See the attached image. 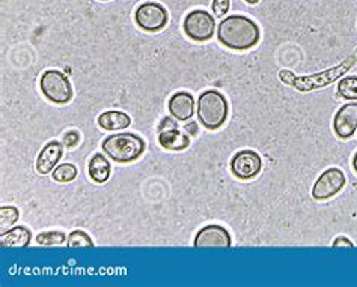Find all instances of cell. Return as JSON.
<instances>
[{
  "mask_svg": "<svg viewBox=\"0 0 357 287\" xmlns=\"http://www.w3.org/2000/svg\"><path fill=\"white\" fill-rule=\"evenodd\" d=\"M217 38L226 49L243 51L253 49L261 38L258 25L244 15H229L220 21L217 27Z\"/></svg>",
  "mask_w": 357,
  "mask_h": 287,
  "instance_id": "obj_1",
  "label": "cell"
},
{
  "mask_svg": "<svg viewBox=\"0 0 357 287\" xmlns=\"http://www.w3.org/2000/svg\"><path fill=\"white\" fill-rule=\"evenodd\" d=\"M353 169H354V172L357 173V152H356V155H354V158H353Z\"/></svg>",
  "mask_w": 357,
  "mask_h": 287,
  "instance_id": "obj_27",
  "label": "cell"
},
{
  "mask_svg": "<svg viewBox=\"0 0 357 287\" xmlns=\"http://www.w3.org/2000/svg\"><path fill=\"white\" fill-rule=\"evenodd\" d=\"M68 246L69 249H92L94 241L83 230H74L68 235Z\"/></svg>",
  "mask_w": 357,
  "mask_h": 287,
  "instance_id": "obj_20",
  "label": "cell"
},
{
  "mask_svg": "<svg viewBox=\"0 0 357 287\" xmlns=\"http://www.w3.org/2000/svg\"><path fill=\"white\" fill-rule=\"evenodd\" d=\"M229 113L228 101L219 91H205L197 98V119L210 131H216L225 125Z\"/></svg>",
  "mask_w": 357,
  "mask_h": 287,
  "instance_id": "obj_3",
  "label": "cell"
},
{
  "mask_svg": "<svg viewBox=\"0 0 357 287\" xmlns=\"http://www.w3.org/2000/svg\"><path fill=\"white\" fill-rule=\"evenodd\" d=\"M184 131L188 133L190 135H196L197 133H199V130H197V122H188V124H186Z\"/></svg>",
  "mask_w": 357,
  "mask_h": 287,
  "instance_id": "obj_26",
  "label": "cell"
},
{
  "mask_svg": "<svg viewBox=\"0 0 357 287\" xmlns=\"http://www.w3.org/2000/svg\"><path fill=\"white\" fill-rule=\"evenodd\" d=\"M78 174L77 167L74 164H61L58 165L56 169L52 172L53 181L61 182V183H67V182H73Z\"/></svg>",
  "mask_w": 357,
  "mask_h": 287,
  "instance_id": "obj_19",
  "label": "cell"
},
{
  "mask_svg": "<svg viewBox=\"0 0 357 287\" xmlns=\"http://www.w3.org/2000/svg\"><path fill=\"white\" fill-rule=\"evenodd\" d=\"M244 2H248L249 5H257L259 0H244Z\"/></svg>",
  "mask_w": 357,
  "mask_h": 287,
  "instance_id": "obj_28",
  "label": "cell"
},
{
  "mask_svg": "<svg viewBox=\"0 0 357 287\" xmlns=\"http://www.w3.org/2000/svg\"><path fill=\"white\" fill-rule=\"evenodd\" d=\"M89 176L95 183H105L112 173V165L102 154H95L89 161Z\"/></svg>",
  "mask_w": 357,
  "mask_h": 287,
  "instance_id": "obj_16",
  "label": "cell"
},
{
  "mask_svg": "<svg viewBox=\"0 0 357 287\" xmlns=\"http://www.w3.org/2000/svg\"><path fill=\"white\" fill-rule=\"evenodd\" d=\"M229 6H231V0H213L211 10L216 17H224L229 11Z\"/></svg>",
  "mask_w": 357,
  "mask_h": 287,
  "instance_id": "obj_22",
  "label": "cell"
},
{
  "mask_svg": "<svg viewBox=\"0 0 357 287\" xmlns=\"http://www.w3.org/2000/svg\"><path fill=\"white\" fill-rule=\"evenodd\" d=\"M158 143L166 150L180 152V150L188 148L190 137L184 130H180L178 126H171V128L158 131Z\"/></svg>",
  "mask_w": 357,
  "mask_h": 287,
  "instance_id": "obj_13",
  "label": "cell"
},
{
  "mask_svg": "<svg viewBox=\"0 0 357 287\" xmlns=\"http://www.w3.org/2000/svg\"><path fill=\"white\" fill-rule=\"evenodd\" d=\"M333 131L339 139L347 140L357 131V102H348L333 117Z\"/></svg>",
  "mask_w": 357,
  "mask_h": 287,
  "instance_id": "obj_10",
  "label": "cell"
},
{
  "mask_svg": "<svg viewBox=\"0 0 357 287\" xmlns=\"http://www.w3.org/2000/svg\"><path fill=\"white\" fill-rule=\"evenodd\" d=\"M30 241L32 233L25 226L12 227L0 236V245H2V249H26V246H29Z\"/></svg>",
  "mask_w": 357,
  "mask_h": 287,
  "instance_id": "obj_14",
  "label": "cell"
},
{
  "mask_svg": "<svg viewBox=\"0 0 357 287\" xmlns=\"http://www.w3.org/2000/svg\"><path fill=\"white\" fill-rule=\"evenodd\" d=\"M261 169H263V159L255 150H240L231 159V172L240 181H250L257 178L261 173Z\"/></svg>",
  "mask_w": 357,
  "mask_h": 287,
  "instance_id": "obj_8",
  "label": "cell"
},
{
  "mask_svg": "<svg viewBox=\"0 0 357 287\" xmlns=\"http://www.w3.org/2000/svg\"><path fill=\"white\" fill-rule=\"evenodd\" d=\"M78 141H80V134L77 131H68L65 135H63V145L67 148L77 146Z\"/></svg>",
  "mask_w": 357,
  "mask_h": 287,
  "instance_id": "obj_23",
  "label": "cell"
},
{
  "mask_svg": "<svg viewBox=\"0 0 357 287\" xmlns=\"http://www.w3.org/2000/svg\"><path fill=\"white\" fill-rule=\"evenodd\" d=\"M20 211L15 206H2L0 208V232L5 233L6 230L19 221Z\"/></svg>",
  "mask_w": 357,
  "mask_h": 287,
  "instance_id": "obj_18",
  "label": "cell"
},
{
  "mask_svg": "<svg viewBox=\"0 0 357 287\" xmlns=\"http://www.w3.org/2000/svg\"><path fill=\"white\" fill-rule=\"evenodd\" d=\"M184 27L186 35L196 43H205L214 36L216 32V21L214 17L204 10H195L188 12L184 19Z\"/></svg>",
  "mask_w": 357,
  "mask_h": 287,
  "instance_id": "obj_5",
  "label": "cell"
},
{
  "mask_svg": "<svg viewBox=\"0 0 357 287\" xmlns=\"http://www.w3.org/2000/svg\"><path fill=\"white\" fill-rule=\"evenodd\" d=\"M62 154H63V148L58 140L47 143L36 158V172L39 174L52 173L58 167Z\"/></svg>",
  "mask_w": 357,
  "mask_h": 287,
  "instance_id": "obj_11",
  "label": "cell"
},
{
  "mask_svg": "<svg viewBox=\"0 0 357 287\" xmlns=\"http://www.w3.org/2000/svg\"><path fill=\"white\" fill-rule=\"evenodd\" d=\"M332 246H333V249H345V246H347V249H354V244H353L350 238L338 236L335 241H333Z\"/></svg>",
  "mask_w": 357,
  "mask_h": 287,
  "instance_id": "obj_24",
  "label": "cell"
},
{
  "mask_svg": "<svg viewBox=\"0 0 357 287\" xmlns=\"http://www.w3.org/2000/svg\"><path fill=\"white\" fill-rule=\"evenodd\" d=\"M171 126H177V119L175 117H164L163 121L158 125V131L171 128Z\"/></svg>",
  "mask_w": 357,
  "mask_h": 287,
  "instance_id": "obj_25",
  "label": "cell"
},
{
  "mask_svg": "<svg viewBox=\"0 0 357 287\" xmlns=\"http://www.w3.org/2000/svg\"><path fill=\"white\" fill-rule=\"evenodd\" d=\"M35 241H36L38 245L53 246V245H62L63 242L67 241V236L63 232H59V230H53V232L39 233Z\"/></svg>",
  "mask_w": 357,
  "mask_h": 287,
  "instance_id": "obj_21",
  "label": "cell"
},
{
  "mask_svg": "<svg viewBox=\"0 0 357 287\" xmlns=\"http://www.w3.org/2000/svg\"><path fill=\"white\" fill-rule=\"evenodd\" d=\"M98 2H110V0H98Z\"/></svg>",
  "mask_w": 357,
  "mask_h": 287,
  "instance_id": "obj_29",
  "label": "cell"
},
{
  "mask_svg": "<svg viewBox=\"0 0 357 287\" xmlns=\"http://www.w3.org/2000/svg\"><path fill=\"white\" fill-rule=\"evenodd\" d=\"M338 95L344 100L357 101V77L348 76L338 83Z\"/></svg>",
  "mask_w": 357,
  "mask_h": 287,
  "instance_id": "obj_17",
  "label": "cell"
},
{
  "mask_svg": "<svg viewBox=\"0 0 357 287\" xmlns=\"http://www.w3.org/2000/svg\"><path fill=\"white\" fill-rule=\"evenodd\" d=\"M168 108L171 116L175 117L177 121H190L195 115V98L188 92H177L171 97Z\"/></svg>",
  "mask_w": 357,
  "mask_h": 287,
  "instance_id": "obj_12",
  "label": "cell"
},
{
  "mask_svg": "<svg viewBox=\"0 0 357 287\" xmlns=\"http://www.w3.org/2000/svg\"><path fill=\"white\" fill-rule=\"evenodd\" d=\"M347 178L344 172L338 169V167H330V169L324 170L320 178L315 181L312 187V197L315 200H329L333 196H336L340 190L345 187Z\"/></svg>",
  "mask_w": 357,
  "mask_h": 287,
  "instance_id": "obj_6",
  "label": "cell"
},
{
  "mask_svg": "<svg viewBox=\"0 0 357 287\" xmlns=\"http://www.w3.org/2000/svg\"><path fill=\"white\" fill-rule=\"evenodd\" d=\"M101 146L105 154L119 164L136 161L145 152V141L133 133H118L109 135Z\"/></svg>",
  "mask_w": 357,
  "mask_h": 287,
  "instance_id": "obj_2",
  "label": "cell"
},
{
  "mask_svg": "<svg viewBox=\"0 0 357 287\" xmlns=\"http://www.w3.org/2000/svg\"><path fill=\"white\" fill-rule=\"evenodd\" d=\"M134 20H136V25L142 30L154 34V32L162 30L168 25V11L160 3L147 2L138 8L136 14H134Z\"/></svg>",
  "mask_w": 357,
  "mask_h": 287,
  "instance_id": "obj_7",
  "label": "cell"
},
{
  "mask_svg": "<svg viewBox=\"0 0 357 287\" xmlns=\"http://www.w3.org/2000/svg\"><path fill=\"white\" fill-rule=\"evenodd\" d=\"M98 125L106 131H121L131 125V117L119 110H109L98 116Z\"/></svg>",
  "mask_w": 357,
  "mask_h": 287,
  "instance_id": "obj_15",
  "label": "cell"
},
{
  "mask_svg": "<svg viewBox=\"0 0 357 287\" xmlns=\"http://www.w3.org/2000/svg\"><path fill=\"white\" fill-rule=\"evenodd\" d=\"M39 87L44 97L53 104H68L73 98V87L68 77L56 69H49L41 76Z\"/></svg>",
  "mask_w": 357,
  "mask_h": 287,
  "instance_id": "obj_4",
  "label": "cell"
},
{
  "mask_svg": "<svg viewBox=\"0 0 357 287\" xmlns=\"http://www.w3.org/2000/svg\"><path fill=\"white\" fill-rule=\"evenodd\" d=\"M195 249H229L232 245L228 230L217 225L202 227L193 241Z\"/></svg>",
  "mask_w": 357,
  "mask_h": 287,
  "instance_id": "obj_9",
  "label": "cell"
}]
</instances>
